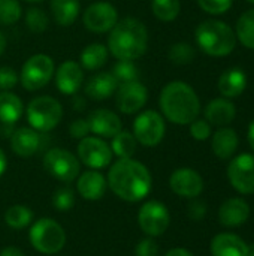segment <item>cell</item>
Here are the masks:
<instances>
[{
	"instance_id": "6da1fadb",
	"label": "cell",
	"mask_w": 254,
	"mask_h": 256,
	"mask_svg": "<svg viewBox=\"0 0 254 256\" xmlns=\"http://www.w3.org/2000/svg\"><path fill=\"white\" fill-rule=\"evenodd\" d=\"M109 189L126 202H139L148 196L153 178L145 165L135 159H118L108 174Z\"/></svg>"
},
{
	"instance_id": "7a4b0ae2",
	"label": "cell",
	"mask_w": 254,
	"mask_h": 256,
	"mask_svg": "<svg viewBox=\"0 0 254 256\" xmlns=\"http://www.w3.org/2000/svg\"><path fill=\"white\" fill-rule=\"evenodd\" d=\"M159 106L163 118L178 126L190 124L201 114V100L196 92L184 81L166 84L160 92Z\"/></svg>"
},
{
	"instance_id": "3957f363",
	"label": "cell",
	"mask_w": 254,
	"mask_h": 256,
	"mask_svg": "<svg viewBox=\"0 0 254 256\" xmlns=\"http://www.w3.org/2000/svg\"><path fill=\"white\" fill-rule=\"evenodd\" d=\"M108 51L117 60H138L148 48V30L144 22L127 16L114 26L108 38Z\"/></svg>"
},
{
	"instance_id": "277c9868",
	"label": "cell",
	"mask_w": 254,
	"mask_h": 256,
	"mask_svg": "<svg viewBox=\"0 0 254 256\" xmlns=\"http://www.w3.org/2000/svg\"><path fill=\"white\" fill-rule=\"evenodd\" d=\"M195 40L199 50L210 57H226L237 46L235 30L220 20L202 21L195 30Z\"/></svg>"
},
{
	"instance_id": "5b68a950",
	"label": "cell",
	"mask_w": 254,
	"mask_h": 256,
	"mask_svg": "<svg viewBox=\"0 0 254 256\" xmlns=\"http://www.w3.org/2000/svg\"><path fill=\"white\" fill-rule=\"evenodd\" d=\"M25 116L31 129L37 132H49L61 122L63 106L51 96H39L27 105Z\"/></svg>"
},
{
	"instance_id": "8992f818",
	"label": "cell",
	"mask_w": 254,
	"mask_h": 256,
	"mask_svg": "<svg viewBox=\"0 0 254 256\" xmlns=\"http://www.w3.org/2000/svg\"><path fill=\"white\" fill-rule=\"evenodd\" d=\"M30 243L34 250L43 255H55L66 244V232L54 219H39L30 230Z\"/></svg>"
},
{
	"instance_id": "52a82bcc",
	"label": "cell",
	"mask_w": 254,
	"mask_h": 256,
	"mask_svg": "<svg viewBox=\"0 0 254 256\" xmlns=\"http://www.w3.org/2000/svg\"><path fill=\"white\" fill-rule=\"evenodd\" d=\"M55 74L54 60L46 54L31 56L21 68L19 82L27 92H37L49 84Z\"/></svg>"
},
{
	"instance_id": "ba28073f",
	"label": "cell",
	"mask_w": 254,
	"mask_h": 256,
	"mask_svg": "<svg viewBox=\"0 0 254 256\" xmlns=\"http://www.w3.org/2000/svg\"><path fill=\"white\" fill-rule=\"evenodd\" d=\"M166 134V123L162 114L153 110L141 112L133 122V136L144 147L159 146Z\"/></svg>"
},
{
	"instance_id": "9c48e42d",
	"label": "cell",
	"mask_w": 254,
	"mask_h": 256,
	"mask_svg": "<svg viewBox=\"0 0 254 256\" xmlns=\"http://www.w3.org/2000/svg\"><path fill=\"white\" fill-rule=\"evenodd\" d=\"M45 171L61 183H72L78 178L81 165L76 156L64 148H51L43 156Z\"/></svg>"
},
{
	"instance_id": "30bf717a",
	"label": "cell",
	"mask_w": 254,
	"mask_h": 256,
	"mask_svg": "<svg viewBox=\"0 0 254 256\" xmlns=\"http://www.w3.org/2000/svg\"><path fill=\"white\" fill-rule=\"evenodd\" d=\"M138 224L144 234L148 237H160L166 232L171 224V214L165 204L159 201L145 202L138 214Z\"/></svg>"
},
{
	"instance_id": "8fae6325",
	"label": "cell",
	"mask_w": 254,
	"mask_h": 256,
	"mask_svg": "<svg viewBox=\"0 0 254 256\" xmlns=\"http://www.w3.org/2000/svg\"><path fill=\"white\" fill-rule=\"evenodd\" d=\"M228 180L241 195L254 194V154L243 153L231 160L228 166Z\"/></svg>"
},
{
	"instance_id": "7c38bea8",
	"label": "cell",
	"mask_w": 254,
	"mask_h": 256,
	"mask_svg": "<svg viewBox=\"0 0 254 256\" xmlns=\"http://www.w3.org/2000/svg\"><path fill=\"white\" fill-rule=\"evenodd\" d=\"M111 147L99 136H85L79 140L78 158L79 160L91 170H103L112 162Z\"/></svg>"
},
{
	"instance_id": "4fadbf2b",
	"label": "cell",
	"mask_w": 254,
	"mask_h": 256,
	"mask_svg": "<svg viewBox=\"0 0 254 256\" xmlns=\"http://www.w3.org/2000/svg\"><path fill=\"white\" fill-rule=\"evenodd\" d=\"M114 96L117 110L126 116H132L139 112L145 106L148 100V90L139 80L129 81L118 84V88Z\"/></svg>"
},
{
	"instance_id": "5bb4252c",
	"label": "cell",
	"mask_w": 254,
	"mask_h": 256,
	"mask_svg": "<svg viewBox=\"0 0 254 256\" xmlns=\"http://www.w3.org/2000/svg\"><path fill=\"white\" fill-rule=\"evenodd\" d=\"M118 22V12L108 2H96L90 4L84 15L82 24L91 33H108Z\"/></svg>"
},
{
	"instance_id": "9a60e30c",
	"label": "cell",
	"mask_w": 254,
	"mask_h": 256,
	"mask_svg": "<svg viewBox=\"0 0 254 256\" xmlns=\"http://www.w3.org/2000/svg\"><path fill=\"white\" fill-rule=\"evenodd\" d=\"M169 188L175 195L181 198L195 200L204 190V180L198 171L192 168H180L171 174Z\"/></svg>"
},
{
	"instance_id": "2e32d148",
	"label": "cell",
	"mask_w": 254,
	"mask_h": 256,
	"mask_svg": "<svg viewBox=\"0 0 254 256\" xmlns=\"http://www.w3.org/2000/svg\"><path fill=\"white\" fill-rule=\"evenodd\" d=\"M55 87L66 96H73L84 84V69L79 63L67 60L55 70Z\"/></svg>"
},
{
	"instance_id": "e0dca14e",
	"label": "cell",
	"mask_w": 254,
	"mask_h": 256,
	"mask_svg": "<svg viewBox=\"0 0 254 256\" xmlns=\"http://www.w3.org/2000/svg\"><path fill=\"white\" fill-rule=\"evenodd\" d=\"M90 134H94L99 138H114L121 130L120 117L105 108L94 110L87 117Z\"/></svg>"
},
{
	"instance_id": "ac0fdd59",
	"label": "cell",
	"mask_w": 254,
	"mask_h": 256,
	"mask_svg": "<svg viewBox=\"0 0 254 256\" xmlns=\"http://www.w3.org/2000/svg\"><path fill=\"white\" fill-rule=\"evenodd\" d=\"M250 218V206L243 198H229L219 208V222L226 228H238Z\"/></svg>"
},
{
	"instance_id": "d6986e66",
	"label": "cell",
	"mask_w": 254,
	"mask_h": 256,
	"mask_svg": "<svg viewBox=\"0 0 254 256\" xmlns=\"http://www.w3.org/2000/svg\"><path fill=\"white\" fill-rule=\"evenodd\" d=\"M217 88L222 98L225 99H237L240 98L244 90L247 88V75L240 68H229L226 69L217 81Z\"/></svg>"
},
{
	"instance_id": "ffe728a7",
	"label": "cell",
	"mask_w": 254,
	"mask_h": 256,
	"mask_svg": "<svg viewBox=\"0 0 254 256\" xmlns=\"http://www.w3.org/2000/svg\"><path fill=\"white\" fill-rule=\"evenodd\" d=\"M204 116H205V120L211 126L225 128L235 120L237 108L232 104V100L225 99V98H219V99L208 102V105L204 110Z\"/></svg>"
},
{
	"instance_id": "44dd1931",
	"label": "cell",
	"mask_w": 254,
	"mask_h": 256,
	"mask_svg": "<svg viewBox=\"0 0 254 256\" xmlns=\"http://www.w3.org/2000/svg\"><path fill=\"white\" fill-rule=\"evenodd\" d=\"M78 194L87 201H99L105 196L108 189L106 178L96 170L87 171L79 176L76 183Z\"/></svg>"
},
{
	"instance_id": "7402d4cb",
	"label": "cell",
	"mask_w": 254,
	"mask_h": 256,
	"mask_svg": "<svg viewBox=\"0 0 254 256\" xmlns=\"http://www.w3.org/2000/svg\"><path fill=\"white\" fill-rule=\"evenodd\" d=\"M118 84L120 82L111 72H100L87 81L85 96L91 100H106L115 94Z\"/></svg>"
},
{
	"instance_id": "603a6c76",
	"label": "cell",
	"mask_w": 254,
	"mask_h": 256,
	"mask_svg": "<svg viewBox=\"0 0 254 256\" xmlns=\"http://www.w3.org/2000/svg\"><path fill=\"white\" fill-rule=\"evenodd\" d=\"M40 147V135L31 128H19L10 136V148L19 158H31Z\"/></svg>"
},
{
	"instance_id": "cb8c5ba5",
	"label": "cell",
	"mask_w": 254,
	"mask_h": 256,
	"mask_svg": "<svg viewBox=\"0 0 254 256\" xmlns=\"http://www.w3.org/2000/svg\"><path fill=\"white\" fill-rule=\"evenodd\" d=\"M210 252L213 256H247L249 246L238 236L223 232L217 234L213 238L210 244Z\"/></svg>"
},
{
	"instance_id": "d4e9b609",
	"label": "cell",
	"mask_w": 254,
	"mask_h": 256,
	"mask_svg": "<svg viewBox=\"0 0 254 256\" xmlns=\"http://www.w3.org/2000/svg\"><path fill=\"white\" fill-rule=\"evenodd\" d=\"M240 146V138L238 134L231 129V128H220L213 134L211 138V150L213 153L220 159V160H228L231 159Z\"/></svg>"
},
{
	"instance_id": "484cf974",
	"label": "cell",
	"mask_w": 254,
	"mask_h": 256,
	"mask_svg": "<svg viewBox=\"0 0 254 256\" xmlns=\"http://www.w3.org/2000/svg\"><path fill=\"white\" fill-rule=\"evenodd\" d=\"M49 9L60 27H70L81 12V0H51Z\"/></svg>"
},
{
	"instance_id": "4316f807",
	"label": "cell",
	"mask_w": 254,
	"mask_h": 256,
	"mask_svg": "<svg viewBox=\"0 0 254 256\" xmlns=\"http://www.w3.org/2000/svg\"><path fill=\"white\" fill-rule=\"evenodd\" d=\"M24 114L22 100L10 92H0V122L6 126L15 124Z\"/></svg>"
},
{
	"instance_id": "83f0119b",
	"label": "cell",
	"mask_w": 254,
	"mask_h": 256,
	"mask_svg": "<svg viewBox=\"0 0 254 256\" xmlns=\"http://www.w3.org/2000/svg\"><path fill=\"white\" fill-rule=\"evenodd\" d=\"M108 56H109V51L105 45L90 44L82 50V52L79 56V64L82 69L94 72L106 64Z\"/></svg>"
},
{
	"instance_id": "f1b7e54d",
	"label": "cell",
	"mask_w": 254,
	"mask_h": 256,
	"mask_svg": "<svg viewBox=\"0 0 254 256\" xmlns=\"http://www.w3.org/2000/svg\"><path fill=\"white\" fill-rule=\"evenodd\" d=\"M235 36L243 46L254 51V9L244 12L238 18L235 26Z\"/></svg>"
},
{
	"instance_id": "f546056e",
	"label": "cell",
	"mask_w": 254,
	"mask_h": 256,
	"mask_svg": "<svg viewBox=\"0 0 254 256\" xmlns=\"http://www.w3.org/2000/svg\"><path fill=\"white\" fill-rule=\"evenodd\" d=\"M112 142H111V150H112V154H115L118 159H130L135 152H136V140L133 136V134L127 132V130H120L114 138H111Z\"/></svg>"
},
{
	"instance_id": "4dcf8cb0",
	"label": "cell",
	"mask_w": 254,
	"mask_h": 256,
	"mask_svg": "<svg viewBox=\"0 0 254 256\" xmlns=\"http://www.w3.org/2000/svg\"><path fill=\"white\" fill-rule=\"evenodd\" d=\"M153 15L162 22L175 21L181 12L180 0H151Z\"/></svg>"
},
{
	"instance_id": "1f68e13d",
	"label": "cell",
	"mask_w": 254,
	"mask_h": 256,
	"mask_svg": "<svg viewBox=\"0 0 254 256\" xmlns=\"http://www.w3.org/2000/svg\"><path fill=\"white\" fill-rule=\"evenodd\" d=\"M4 222L12 230H24L33 222V213L25 206H12L4 213Z\"/></svg>"
},
{
	"instance_id": "d6a6232c",
	"label": "cell",
	"mask_w": 254,
	"mask_h": 256,
	"mask_svg": "<svg viewBox=\"0 0 254 256\" xmlns=\"http://www.w3.org/2000/svg\"><path fill=\"white\" fill-rule=\"evenodd\" d=\"M195 57H196V51L187 42H177L168 51V58L171 60V63L177 66L190 64L195 60Z\"/></svg>"
},
{
	"instance_id": "836d02e7",
	"label": "cell",
	"mask_w": 254,
	"mask_h": 256,
	"mask_svg": "<svg viewBox=\"0 0 254 256\" xmlns=\"http://www.w3.org/2000/svg\"><path fill=\"white\" fill-rule=\"evenodd\" d=\"M22 16V6L18 0H0V26L16 24Z\"/></svg>"
},
{
	"instance_id": "e575fe53",
	"label": "cell",
	"mask_w": 254,
	"mask_h": 256,
	"mask_svg": "<svg viewBox=\"0 0 254 256\" xmlns=\"http://www.w3.org/2000/svg\"><path fill=\"white\" fill-rule=\"evenodd\" d=\"M118 82H129L139 80V69L132 60H118L111 72Z\"/></svg>"
},
{
	"instance_id": "d590c367",
	"label": "cell",
	"mask_w": 254,
	"mask_h": 256,
	"mask_svg": "<svg viewBox=\"0 0 254 256\" xmlns=\"http://www.w3.org/2000/svg\"><path fill=\"white\" fill-rule=\"evenodd\" d=\"M25 24L33 33H43L48 28V15L40 8H30L25 14Z\"/></svg>"
},
{
	"instance_id": "8d00e7d4",
	"label": "cell",
	"mask_w": 254,
	"mask_h": 256,
	"mask_svg": "<svg viewBox=\"0 0 254 256\" xmlns=\"http://www.w3.org/2000/svg\"><path fill=\"white\" fill-rule=\"evenodd\" d=\"M196 3L210 15H223L232 8L234 0H196Z\"/></svg>"
},
{
	"instance_id": "74e56055",
	"label": "cell",
	"mask_w": 254,
	"mask_h": 256,
	"mask_svg": "<svg viewBox=\"0 0 254 256\" xmlns=\"http://www.w3.org/2000/svg\"><path fill=\"white\" fill-rule=\"evenodd\" d=\"M52 206L58 212H69L75 206V195L69 188L58 189L52 196Z\"/></svg>"
},
{
	"instance_id": "f35d334b",
	"label": "cell",
	"mask_w": 254,
	"mask_h": 256,
	"mask_svg": "<svg viewBox=\"0 0 254 256\" xmlns=\"http://www.w3.org/2000/svg\"><path fill=\"white\" fill-rule=\"evenodd\" d=\"M19 81V75L10 66L0 68V92H10L16 87Z\"/></svg>"
},
{
	"instance_id": "ab89813d",
	"label": "cell",
	"mask_w": 254,
	"mask_h": 256,
	"mask_svg": "<svg viewBox=\"0 0 254 256\" xmlns=\"http://www.w3.org/2000/svg\"><path fill=\"white\" fill-rule=\"evenodd\" d=\"M189 126H190V135L196 141H207L211 136V124L205 118L204 120L196 118Z\"/></svg>"
},
{
	"instance_id": "60d3db41",
	"label": "cell",
	"mask_w": 254,
	"mask_h": 256,
	"mask_svg": "<svg viewBox=\"0 0 254 256\" xmlns=\"http://www.w3.org/2000/svg\"><path fill=\"white\" fill-rule=\"evenodd\" d=\"M135 255L136 256H159V246L157 243L148 237L144 238L138 243L136 249H135Z\"/></svg>"
},
{
	"instance_id": "b9f144b4",
	"label": "cell",
	"mask_w": 254,
	"mask_h": 256,
	"mask_svg": "<svg viewBox=\"0 0 254 256\" xmlns=\"http://www.w3.org/2000/svg\"><path fill=\"white\" fill-rule=\"evenodd\" d=\"M69 134H70V136L75 138V140H82V138L88 136V134H90L88 122L84 120V118H76L75 122L70 123V126H69Z\"/></svg>"
},
{
	"instance_id": "7bdbcfd3",
	"label": "cell",
	"mask_w": 254,
	"mask_h": 256,
	"mask_svg": "<svg viewBox=\"0 0 254 256\" xmlns=\"http://www.w3.org/2000/svg\"><path fill=\"white\" fill-rule=\"evenodd\" d=\"M207 213V206L202 201L195 200L190 206H189V216L193 220H202L204 216Z\"/></svg>"
},
{
	"instance_id": "ee69618b",
	"label": "cell",
	"mask_w": 254,
	"mask_h": 256,
	"mask_svg": "<svg viewBox=\"0 0 254 256\" xmlns=\"http://www.w3.org/2000/svg\"><path fill=\"white\" fill-rule=\"evenodd\" d=\"M0 256H25L19 249L13 248V246H9V248H4L1 252H0Z\"/></svg>"
},
{
	"instance_id": "f6af8a7d",
	"label": "cell",
	"mask_w": 254,
	"mask_h": 256,
	"mask_svg": "<svg viewBox=\"0 0 254 256\" xmlns=\"http://www.w3.org/2000/svg\"><path fill=\"white\" fill-rule=\"evenodd\" d=\"M165 256H193L192 252H189L187 249H181V248H178V249H172V250H169L168 254Z\"/></svg>"
},
{
	"instance_id": "bcb514c9",
	"label": "cell",
	"mask_w": 254,
	"mask_h": 256,
	"mask_svg": "<svg viewBox=\"0 0 254 256\" xmlns=\"http://www.w3.org/2000/svg\"><path fill=\"white\" fill-rule=\"evenodd\" d=\"M72 105H73V108L76 110V111H81L87 104H85V100L82 99V98H79V96H75L73 94V100H72Z\"/></svg>"
},
{
	"instance_id": "7dc6e473",
	"label": "cell",
	"mask_w": 254,
	"mask_h": 256,
	"mask_svg": "<svg viewBox=\"0 0 254 256\" xmlns=\"http://www.w3.org/2000/svg\"><path fill=\"white\" fill-rule=\"evenodd\" d=\"M6 168H7V159H6V154H4V152L0 148V177L4 174Z\"/></svg>"
},
{
	"instance_id": "c3c4849f",
	"label": "cell",
	"mask_w": 254,
	"mask_h": 256,
	"mask_svg": "<svg viewBox=\"0 0 254 256\" xmlns=\"http://www.w3.org/2000/svg\"><path fill=\"white\" fill-rule=\"evenodd\" d=\"M247 140H249V144H250L252 150L254 152V120L250 123V126H249V130H247Z\"/></svg>"
},
{
	"instance_id": "681fc988",
	"label": "cell",
	"mask_w": 254,
	"mask_h": 256,
	"mask_svg": "<svg viewBox=\"0 0 254 256\" xmlns=\"http://www.w3.org/2000/svg\"><path fill=\"white\" fill-rule=\"evenodd\" d=\"M6 45H7L6 38H4V34L0 32V57L3 56V52H4V50H6Z\"/></svg>"
},
{
	"instance_id": "f907efd6",
	"label": "cell",
	"mask_w": 254,
	"mask_h": 256,
	"mask_svg": "<svg viewBox=\"0 0 254 256\" xmlns=\"http://www.w3.org/2000/svg\"><path fill=\"white\" fill-rule=\"evenodd\" d=\"M247 256H254V244H250V246H249V252H247Z\"/></svg>"
},
{
	"instance_id": "816d5d0a",
	"label": "cell",
	"mask_w": 254,
	"mask_h": 256,
	"mask_svg": "<svg viewBox=\"0 0 254 256\" xmlns=\"http://www.w3.org/2000/svg\"><path fill=\"white\" fill-rule=\"evenodd\" d=\"M24 2H27V3H42L45 0H24Z\"/></svg>"
},
{
	"instance_id": "f5cc1de1",
	"label": "cell",
	"mask_w": 254,
	"mask_h": 256,
	"mask_svg": "<svg viewBox=\"0 0 254 256\" xmlns=\"http://www.w3.org/2000/svg\"><path fill=\"white\" fill-rule=\"evenodd\" d=\"M247 3H252V4H254V0H246Z\"/></svg>"
},
{
	"instance_id": "db71d44e",
	"label": "cell",
	"mask_w": 254,
	"mask_h": 256,
	"mask_svg": "<svg viewBox=\"0 0 254 256\" xmlns=\"http://www.w3.org/2000/svg\"><path fill=\"white\" fill-rule=\"evenodd\" d=\"M0 132H1V129H0Z\"/></svg>"
}]
</instances>
